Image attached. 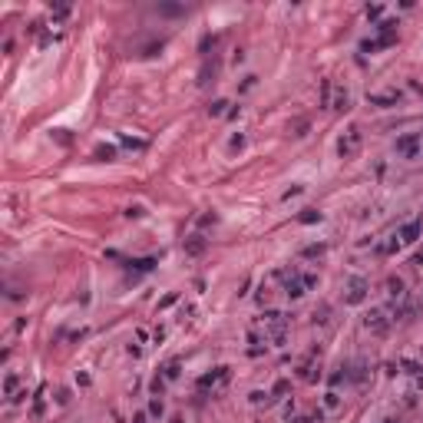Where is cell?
Wrapping results in <instances>:
<instances>
[{
	"label": "cell",
	"mask_w": 423,
	"mask_h": 423,
	"mask_svg": "<svg viewBox=\"0 0 423 423\" xmlns=\"http://www.w3.org/2000/svg\"><path fill=\"white\" fill-rule=\"evenodd\" d=\"M162 377H166V384L179 380V377H182V364H179V360H169L166 367H162Z\"/></svg>",
	"instance_id": "4fadbf2b"
},
{
	"label": "cell",
	"mask_w": 423,
	"mask_h": 423,
	"mask_svg": "<svg viewBox=\"0 0 423 423\" xmlns=\"http://www.w3.org/2000/svg\"><path fill=\"white\" fill-rule=\"evenodd\" d=\"M43 407H47V390H37V397H33V413H43Z\"/></svg>",
	"instance_id": "ac0fdd59"
},
{
	"label": "cell",
	"mask_w": 423,
	"mask_h": 423,
	"mask_svg": "<svg viewBox=\"0 0 423 423\" xmlns=\"http://www.w3.org/2000/svg\"><path fill=\"white\" fill-rule=\"evenodd\" d=\"M205 245H208V241H205L202 235H188V238H185V255H202Z\"/></svg>",
	"instance_id": "30bf717a"
},
{
	"label": "cell",
	"mask_w": 423,
	"mask_h": 423,
	"mask_svg": "<svg viewBox=\"0 0 423 423\" xmlns=\"http://www.w3.org/2000/svg\"><path fill=\"white\" fill-rule=\"evenodd\" d=\"M112 156H116L112 146H96V159H112Z\"/></svg>",
	"instance_id": "7402d4cb"
},
{
	"label": "cell",
	"mask_w": 423,
	"mask_h": 423,
	"mask_svg": "<svg viewBox=\"0 0 423 423\" xmlns=\"http://www.w3.org/2000/svg\"><path fill=\"white\" fill-rule=\"evenodd\" d=\"M420 235H423V221H407L404 228L397 232L400 245H413V241H420Z\"/></svg>",
	"instance_id": "8992f818"
},
{
	"label": "cell",
	"mask_w": 423,
	"mask_h": 423,
	"mask_svg": "<svg viewBox=\"0 0 423 423\" xmlns=\"http://www.w3.org/2000/svg\"><path fill=\"white\" fill-rule=\"evenodd\" d=\"M387 298H390V301H404V298H407L404 281H400V278H387Z\"/></svg>",
	"instance_id": "ba28073f"
},
{
	"label": "cell",
	"mask_w": 423,
	"mask_h": 423,
	"mask_svg": "<svg viewBox=\"0 0 423 423\" xmlns=\"http://www.w3.org/2000/svg\"><path fill=\"white\" fill-rule=\"evenodd\" d=\"M225 112H232V110H228V99H215V103H208V116L219 119V116H225Z\"/></svg>",
	"instance_id": "5bb4252c"
},
{
	"label": "cell",
	"mask_w": 423,
	"mask_h": 423,
	"mask_svg": "<svg viewBox=\"0 0 423 423\" xmlns=\"http://www.w3.org/2000/svg\"><path fill=\"white\" fill-rule=\"evenodd\" d=\"M331 106H334V110H347V106H350V93L347 90H337V93H334V103H331Z\"/></svg>",
	"instance_id": "9a60e30c"
},
{
	"label": "cell",
	"mask_w": 423,
	"mask_h": 423,
	"mask_svg": "<svg viewBox=\"0 0 423 423\" xmlns=\"http://www.w3.org/2000/svg\"><path fill=\"white\" fill-rule=\"evenodd\" d=\"M380 14H384V7H377V3H374V7H367V17H370V20H377Z\"/></svg>",
	"instance_id": "4316f807"
},
{
	"label": "cell",
	"mask_w": 423,
	"mask_h": 423,
	"mask_svg": "<svg viewBox=\"0 0 423 423\" xmlns=\"http://www.w3.org/2000/svg\"><path fill=\"white\" fill-rule=\"evenodd\" d=\"M417 149H420V132H407L397 139V156H404V159H413Z\"/></svg>",
	"instance_id": "5b68a950"
},
{
	"label": "cell",
	"mask_w": 423,
	"mask_h": 423,
	"mask_svg": "<svg viewBox=\"0 0 423 423\" xmlns=\"http://www.w3.org/2000/svg\"><path fill=\"white\" fill-rule=\"evenodd\" d=\"M17 387H20V374H7V380H3V397H14L17 400Z\"/></svg>",
	"instance_id": "7c38bea8"
},
{
	"label": "cell",
	"mask_w": 423,
	"mask_h": 423,
	"mask_svg": "<svg viewBox=\"0 0 423 423\" xmlns=\"http://www.w3.org/2000/svg\"><path fill=\"white\" fill-rule=\"evenodd\" d=\"M119 142H123L126 149H146V142H142V139H132V136H119Z\"/></svg>",
	"instance_id": "d6986e66"
},
{
	"label": "cell",
	"mask_w": 423,
	"mask_h": 423,
	"mask_svg": "<svg viewBox=\"0 0 423 423\" xmlns=\"http://www.w3.org/2000/svg\"><path fill=\"white\" fill-rule=\"evenodd\" d=\"M324 255V245H308L304 248V258H321Z\"/></svg>",
	"instance_id": "603a6c76"
},
{
	"label": "cell",
	"mask_w": 423,
	"mask_h": 423,
	"mask_svg": "<svg viewBox=\"0 0 423 423\" xmlns=\"http://www.w3.org/2000/svg\"><path fill=\"white\" fill-rule=\"evenodd\" d=\"M400 99V93L397 90H387V93H367V103L370 106H393Z\"/></svg>",
	"instance_id": "52a82bcc"
},
{
	"label": "cell",
	"mask_w": 423,
	"mask_h": 423,
	"mask_svg": "<svg viewBox=\"0 0 423 423\" xmlns=\"http://www.w3.org/2000/svg\"><path fill=\"white\" fill-rule=\"evenodd\" d=\"M397 248H400V238H397V235H390V238L380 245V255H393Z\"/></svg>",
	"instance_id": "2e32d148"
},
{
	"label": "cell",
	"mask_w": 423,
	"mask_h": 423,
	"mask_svg": "<svg viewBox=\"0 0 423 423\" xmlns=\"http://www.w3.org/2000/svg\"><path fill=\"white\" fill-rule=\"evenodd\" d=\"M367 291H370L367 278L354 275V278H347V284H344V301H347V304H364V301H367Z\"/></svg>",
	"instance_id": "7a4b0ae2"
},
{
	"label": "cell",
	"mask_w": 423,
	"mask_h": 423,
	"mask_svg": "<svg viewBox=\"0 0 423 423\" xmlns=\"http://www.w3.org/2000/svg\"><path fill=\"white\" fill-rule=\"evenodd\" d=\"M298 221H304V225H311V221H321V212H317V208H304V212L298 215Z\"/></svg>",
	"instance_id": "e0dca14e"
},
{
	"label": "cell",
	"mask_w": 423,
	"mask_h": 423,
	"mask_svg": "<svg viewBox=\"0 0 423 423\" xmlns=\"http://www.w3.org/2000/svg\"><path fill=\"white\" fill-rule=\"evenodd\" d=\"M364 324H367L370 334H387V331H390V324H393V317H387L384 308H370V314L364 317Z\"/></svg>",
	"instance_id": "277c9868"
},
{
	"label": "cell",
	"mask_w": 423,
	"mask_h": 423,
	"mask_svg": "<svg viewBox=\"0 0 423 423\" xmlns=\"http://www.w3.org/2000/svg\"><path fill=\"white\" fill-rule=\"evenodd\" d=\"M136 423H146V413H136Z\"/></svg>",
	"instance_id": "f1b7e54d"
},
{
	"label": "cell",
	"mask_w": 423,
	"mask_h": 423,
	"mask_svg": "<svg viewBox=\"0 0 423 423\" xmlns=\"http://www.w3.org/2000/svg\"><path fill=\"white\" fill-rule=\"evenodd\" d=\"M126 215H129V219H142L146 212H142V205H129V208H126Z\"/></svg>",
	"instance_id": "484cf974"
},
{
	"label": "cell",
	"mask_w": 423,
	"mask_h": 423,
	"mask_svg": "<svg viewBox=\"0 0 423 423\" xmlns=\"http://www.w3.org/2000/svg\"><path fill=\"white\" fill-rule=\"evenodd\" d=\"M314 357H317V350H311V354H308V357L301 360V377H304V380H317V374H314V370H317Z\"/></svg>",
	"instance_id": "9c48e42d"
},
{
	"label": "cell",
	"mask_w": 423,
	"mask_h": 423,
	"mask_svg": "<svg viewBox=\"0 0 423 423\" xmlns=\"http://www.w3.org/2000/svg\"><path fill=\"white\" fill-rule=\"evenodd\" d=\"M258 86V76H245V83H241V93H251Z\"/></svg>",
	"instance_id": "d4e9b609"
},
{
	"label": "cell",
	"mask_w": 423,
	"mask_h": 423,
	"mask_svg": "<svg viewBox=\"0 0 423 423\" xmlns=\"http://www.w3.org/2000/svg\"><path fill=\"white\" fill-rule=\"evenodd\" d=\"M360 146H364V132L357 126H350L344 136H341V142H337V152H341V159H354L357 152H360Z\"/></svg>",
	"instance_id": "6da1fadb"
},
{
	"label": "cell",
	"mask_w": 423,
	"mask_h": 423,
	"mask_svg": "<svg viewBox=\"0 0 423 423\" xmlns=\"http://www.w3.org/2000/svg\"><path fill=\"white\" fill-rule=\"evenodd\" d=\"M228 380H232V370H228V367H215L212 374H202L195 387H199L202 393H205V390H212V393H215V390H221V387L228 384Z\"/></svg>",
	"instance_id": "3957f363"
},
{
	"label": "cell",
	"mask_w": 423,
	"mask_h": 423,
	"mask_svg": "<svg viewBox=\"0 0 423 423\" xmlns=\"http://www.w3.org/2000/svg\"><path fill=\"white\" fill-rule=\"evenodd\" d=\"M241 146H245V136H241V132H235V136L228 139V149L235 152V149H241Z\"/></svg>",
	"instance_id": "cb8c5ba5"
},
{
	"label": "cell",
	"mask_w": 423,
	"mask_h": 423,
	"mask_svg": "<svg viewBox=\"0 0 423 423\" xmlns=\"http://www.w3.org/2000/svg\"><path fill=\"white\" fill-rule=\"evenodd\" d=\"M56 404H70V390H56Z\"/></svg>",
	"instance_id": "83f0119b"
},
{
	"label": "cell",
	"mask_w": 423,
	"mask_h": 423,
	"mask_svg": "<svg viewBox=\"0 0 423 423\" xmlns=\"http://www.w3.org/2000/svg\"><path fill=\"white\" fill-rule=\"evenodd\" d=\"M341 404H344V400H341V393H337V390H328V393H324V413H334V410H341Z\"/></svg>",
	"instance_id": "8fae6325"
},
{
	"label": "cell",
	"mask_w": 423,
	"mask_h": 423,
	"mask_svg": "<svg viewBox=\"0 0 423 423\" xmlns=\"http://www.w3.org/2000/svg\"><path fill=\"white\" fill-rule=\"evenodd\" d=\"M149 413H152V417H162V413H166V407H162V400H159V397H152V400H149Z\"/></svg>",
	"instance_id": "ffe728a7"
},
{
	"label": "cell",
	"mask_w": 423,
	"mask_h": 423,
	"mask_svg": "<svg viewBox=\"0 0 423 423\" xmlns=\"http://www.w3.org/2000/svg\"><path fill=\"white\" fill-rule=\"evenodd\" d=\"M321 106H331V83H321Z\"/></svg>",
	"instance_id": "44dd1931"
},
{
	"label": "cell",
	"mask_w": 423,
	"mask_h": 423,
	"mask_svg": "<svg viewBox=\"0 0 423 423\" xmlns=\"http://www.w3.org/2000/svg\"><path fill=\"white\" fill-rule=\"evenodd\" d=\"M295 423H311V417H301V420H295Z\"/></svg>",
	"instance_id": "f546056e"
}]
</instances>
